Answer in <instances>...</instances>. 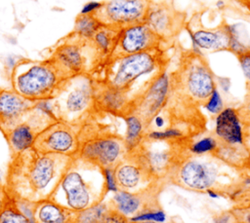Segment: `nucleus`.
<instances>
[{
  "label": "nucleus",
  "mask_w": 250,
  "mask_h": 223,
  "mask_svg": "<svg viewBox=\"0 0 250 223\" xmlns=\"http://www.w3.org/2000/svg\"><path fill=\"white\" fill-rule=\"evenodd\" d=\"M103 4H104V1L103 2L90 1L86 4H84V6L82 7V9L80 11V15H94L102 8Z\"/></svg>",
  "instance_id": "obj_38"
},
{
  "label": "nucleus",
  "mask_w": 250,
  "mask_h": 223,
  "mask_svg": "<svg viewBox=\"0 0 250 223\" xmlns=\"http://www.w3.org/2000/svg\"><path fill=\"white\" fill-rule=\"evenodd\" d=\"M165 41L154 33L146 23H140L121 29L109 59L126 56L161 48ZM105 59V58H104Z\"/></svg>",
  "instance_id": "obj_12"
},
{
  "label": "nucleus",
  "mask_w": 250,
  "mask_h": 223,
  "mask_svg": "<svg viewBox=\"0 0 250 223\" xmlns=\"http://www.w3.org/2000/svg\"><path fill=\"white\" fill-rule=\"evenodd\" d=\"M170 90V76L164 68L158 70L143 89L131 97V114L140 118L146 132L152 119L167 106Z\"/></svg>",
  "instance_id": "obj_8"
},
{
  "label": "nucleus",
  "mask_w": 250,
  "mask_h": 223,
  "mask_svg": "<svg viewBox=\"0 0 250 223\" xmlns=\"http://www.w3.org/2000/svg\"><path fill=\"white\" fill-rule=\"evenodd\" d=\"M171 92H176L186 103L203 106L216 89L215 76L205 58L195 52L181 59L178 69L170 76Z\"/></svg>",
  "instance_id": "obj_4"
},
{
  "label": "nucleus",
  "mask_w": 250,
  "mask_h": 223,
  "mask_svg": "<svg viewBox=\"0 0 250 223\" xmlns=\"http://www.w3.org/2000/svg\"><path fill=\"white\" fill-rule=\"evenodd\" d=\"M203 106L208 112L215 115L219 114L224 109L223 100L217 88L213 91V93H211V95L209 96V98L207 99V101L204 103Z\"/></svg>",
  "instance_id": "obj_31"
},
{
  "label": "nucleus",
  "mask_w": 250,
  "mask_h": 223,
  "mask_svg": "<svg viewBox=\"0 0 250 223\" xmlns=\"http://www.w3.org/2000/svg\"><path fill=\"white\" fill-rule=\"evenodd\" d=\"M106 194L103 168L76 156L71 158L50 198L77 213L104 201Z\"/></svg>",
  "instance_id": "obj_2"
},
{
  "label": "nucleus",
  "mask_w": 250,
  "mask_h": 223,
  "mask_svg": "<svg viewBox=\"0 0 250 223\" xmlns=\"http://www.w3.org/2000/svg\"><path fill=\"white\" fill-rule=\"evenodd\" d=\"M153 0H107L94 14L104 25L123 29L145 23Z\"/></svg>",
  "instance_id": "obj_11"
},
{
  "label": "nucleus",
  "mask_w": 250,
  "mask_h": 223,
  "mask_svg": "<svg viewBox=\"0 0 250 223\" xmlns=\"http://www.w3.org/2000/svg\"><path fill=\"white\" fill-rule=\"evenodd\" d=\"M235 1L238 2L241 6H243L250 12V0H235Z\"/></svg>",
  "instance_id": "obj_42"
},
{
  "label": "nucleus",
  "mask_w": 250,
  "mask_h": 223,
  "mask_svg": "<svg viewBox=\"0 0 250 223\" xmlns=\"http://www.w3.org/2000/svg\"><path fill=\"white\" fill-rule=\"evenodd\" d=\"M110 207L109 203L101 201L76 213L75 223H98Z\"/></svg>",
  "instance_id": "obj_26"
},
{
  "label": "nucleus",
  "mask_w": 250,
  "mask_h": 223,
  "mask_svg": "<svg viewBox=\"0 0 250 223\" xmlns=\"http://www.w3.org/2000/svg\"><path fill=\"white\" fill-rule=\"evenodd\" d=\"M9 198H10V195L7 192L6 188H0V211L4 207L5 204L9 200Z\"/></svg>",
  "instance_id": "obj_40"
},
{
  "label": "nucleus",
  "mask_w": 250,
  "mask_h": 223,
  "mask_svg": "<svg viewBox=\"0 0 250 223\" xmlns=\"http://www.w3.org/2000/svg\"><path fill=\"white\" fill-rule=\"evenodd\" d=\"M186 28L190 35L193 45L199 51L208 53L230 51L231 39L235 34V31L232 26L228 24L225 20L216 27L194 29L186 25Z\"/></svg>",
  "instance_id": "obj_17"
},
{
  "label": "nucleus",
  "mask_w": 250,
  "mask_h": 223,
  "mask_svg": "<svg viewBox=\"0 0 250 223\" xmlns=\"http://www.w3.org/2000/svg\"><path fill=\"white\" fill-rule=\"evenodd\" d=\"M39 131L27 121L23 120L7 130L6 135L8 144L14 156L24 153L33 148Z\"/></svg>",
  "instance_id": "obj_22"
},
{
  "label": "nucleus",
  "mask_w": 250,
  "mask_h": 223,
  "mask_svg": "<svg viewBox=\"0 0 250 223\" xmlns=\"http://www.w3.org/2000/svg\"><path fill=\"white\" fill-rule=\"evenodd\" d=\"M63 80L51 59H21L11 72L12 89L33 102L53 97Z\"/></svg>",
  "instance_id": "obj_5"
},
{
  "label": "nucleus",
  "mask_w": 250,
  "mask_h": 223,
  "mask_svg": "<svg viewBox=\"0 0 250 223\" xmlns=\"http://www.w3.org/2000/svg\"><path fill=\"white\" fill-rule=\"evenodd\" d=\"M137 223H155L153 221H142V222H137Z\"/></svg>",
  "instance_id": "obj_43"
},
{
  "label": "nucleus",
  "mask_w": 250,
  "mask_h": 223,
  "mask_svg": "<svg viewBox=\"0 0 250 223\" xmlns=\"http://www.w3.org/2000/svg\"><path fill=\"white\" fill-rule=\"evenodd\" d=\"M215 137L220 144L243 146V130L237 109L224 108L217 114L215 121Z\"/></svg>",
  "instance_id": "obj_20"
},
{
  "label": "nucleus",
  "mask_w": 250,
  "mask_h": 223,
  "mask_svg": "<svg viewBox=\"0 0 250 223\" xmlns=\"http://www.w3.org/2000/svg\"><path fill=\"white\" fill-rule=\"evenodd\" d=\"M113 171L118 190L140 192L159 182L131 152H128L127 156L113 167Z\"/></svg>",
  "instance_id": "obj_15"
},
{
  "label": "nucleus",
  "mask_w": 250,
  "mask_h": 223,
  "mask_svg": "<svg viewBox=\"0 0 250 223\" xmlns=\"http://www.w3.org/2000/svg\"><path fill=\"white\" fill-rule=\"evenodd\" d=\"M246 95L243 103L237 108V112L242 124L250 122V83L246 84Z\"/></svg>",
  "instance_id": "obj_34"
},
{
  "label": "nucleus",
  "mask_w": 250,
  "mask_h": 223,
  "mask_svg": "<svg viewBox=\"0 0 250 223\" xmlns=\"http://www.w3.org/2000/svg\"><path fill=\"white\" fill-rule=\"evenodd\" d=\"M29 223H37V222L34 220V218H31L29 219Z\"/></svg>",
  "instance_id": "obj_44"
},
{
  "label": "nucleus",
  "mask_w": 250,
  "mask_h": 223,
  "mask_svg": "<svg viewBox=\"0 0 250 223\" xmlns=\"http://www.w3.org/2000/svg\"><path fill=\"white\" fill-rule=\"evenodd\" d=\"M166 61L165 53L161 48L118 58H105V77L102 82L129 93L131 87L140 77L155 69H164Z\"/></svg>",
  "instance_id": "obj_7"
},
{
  "label": "nucleus",
  "mask_w": 250,
  "mask_h": 223,
  "mask_svg": "<svg viewBox=\"0 0 250 223\" xmlns=\"http://www.w3.org/2000/svg\"><path fill=\"white\" fill-rule=\"evenodd\" d=\"M146 137L153 140H169V139H181L185 138L184 131L176 127H169L163 130H153L146 132Z\"/></svg>",
  "instance_id": "obj_28"
},
{
  "label": "nucleus",
  "mask_w": 250,
  "mask_h": 223,
  "mask_svg": "<svg viewBox=\"0 0 250 223\" xmlns=\"http://www.w3.org/2000/svg\"><path fill=\"white\" fill-rule=\"evenodd\" d=\"M230 167L213 153L195 155L186 153L182 160L176 165L169 179L176 185L195 191L206 192L214 190L219 195L226 193V189L220 182V178H227V171Z\"/></svg>",
  "instance_id": "obj_3"
},
{
  "label": "nucleus",
  "mask_w": 250,
  "mask_h": 223,
  "mask_svg": "<svg viewBox=\"0 0 250 223\" xmlns=\"http://www.w3.org/2000/svg\"><path fill=\"white\" fill-rule=\"evenodd\" d=\"M243 74L246 78V84L250 83V49H246L236 56Z\"/></svg>",
  "instance_id": "obj_37"
},
{
  "label": "nucleus",
  "mask_w": 250,
  "mask_h": 223,
  "mask_svg": "<svg viewBox=\"0 0 250 223\" xmlns=\"http://www.w3.org/2000/svg\"><path fill=\"white\" fill-rule=\"evenodd\" d=\"M7 183V175L5 171L0 167V188H6Z\"/></svg>",
  "instance_id": "obj_41"
},
{
  "label": "nucleus",
  "mask_w": 250,
  "mask_h": 223,
  "mask_svg": "<svg viewBox=\"0 0 250 223\" xmlns=\"http://www.w3.org/2000/svg\"><path fill=\"white\" fill-rule=\"evenodd\" d=\"M33 101L12 90H0V130L5 133L23 121Z\"/></svg>",
  "instance_id": "obj_19"
},
{
  "label": "nucleus",
  "mask_w": 250,
  "mask_h": 223,
  "mask_svg": "<svg viewBox=\"0 0 250 223\" xmlns=\"http://www.w3.org/2000/svg\"><path fill=\"white\" fill-rule=\"evenodd\" d=\"M98 223H134L131 222L128 217L115 210L112 207H109L107 211L103 215Z\"/></svg>",
  "instance_id": "obj_33"
},
{
  "label": "nucleus",
  "mask_w": 250,
  "mask_h": 223,
  "mask_svg": "<svg viewBox=\"0 0 250 223\" xmlns=\"http://www.w3.org/2000/svg\"><path fill=\"white\" fill-rule=\"evenodd\" d=\"M129 219L131 222H134V223L142 222V221H153L155 223H164L166 222V214L163 210L156 209V210H151V211L135 215Z\"/></svg>",
  "instance_id": "obj_30"
},
{
  "label": "nucleus",
  "mask_w": 250,
  "mask_h": 223,
  "mask_svg": "<svg viewBox=\"0 0 250 223\" xmlns=\"http://www.w3.org/2000/svg\"><path fill=\"white\" fill-rule=\"evenodd\" d=\"M128 154L124 138L109 132L80 137L78 157L102 168H113Z\"/></svg>",
  "instance_id": "obj_9"
},
{
  "label": "nucleus",
  "mask_w": 250,
  "mask_h": 223,
  "mask_svg": "<svg viewBox=\"0 0 250 223\" xmlns=\"http://www.w3.org/2000/svg\"><path fill=\"white\" fill-rule=\"evenodd\" d=\"M230 212L236 223H250V204L243 206L235 205L230 209Z\"/></svg>",
  "instance_id": "obj_35"
},
{
  "label": "nucleus",
  "mask_w": 250,
  "mask_h": 223,
  "mask_svg": "<svg viewBox=\"0 0 250 223\" xmlns=\"http://www.w3.org/2000/svg\"><path fill=\"white\" fill-rule=\"evenodd\" d=\"M79 130L78 126L56 121L38 133L33 148L40 153L76 157L80 147Z\"/></svg>",
  "instance_id": "obj_10"
},
{
  "label": "nucleus",
  "mask_w": 250,
  "mask_h": 223,
  "mask_svg": "<svg viewBox=\"0 0 250 223\" xmlns=\"http://www.w3.org/2000/svg\"><path fill=\"white\" fill-rule=\"evenodd\" d=\"M103 174H104V186H105L106 193L117 192L118 187L116 184L113 168H110V167L103 168Z\"/></svg>",
  "instance_id": "obj_36"
},
{
  "label": "nucleus",
  "mask_w": 250,
  "mask_h": 223,
  "mask_svg": "<svg viewBox=\"0 0 250 223\" xmlns=\"http://www.w3.org/2000/svg\"><path fill=\"white\" fill-rule=\"evenodd\" d=\"M13 201L17 208L28 219H31L34 217V209H35V204H36L35 202H32L27 199H23V198H13Z\"/></svg>",
  "instance_id": "obj_32"
},
{
  "label": "nucleus",
  "mask_w": 250,
  "mask_h": 223,
  "mask_svg": "<svg viewBox=\"0 0 250 223\" xmlns=\"http://www.w3.org/2000/svg\"><path fill=\"white\" fill-rule=\"evenodd\" d=\"M218 146V141L214 136H205L188 145V152L195 155L213 153Z\"/></svg>",
  "instance_id": "obj_29"
},
{
  "label": "nucleus",
  "mask_w": 250,
  "mask_h": 223,
  "mask_svg": "<svg viewBox=\"0 0 250 223\" xmlns=\"http://www.w3.org/2000/svg\"><path fill=\"white\" fill-rule=\"evenodd\" d=\"M243 130V144L248 153L250 154V122L242 124Z\"/></svg>",
  "instance_id": "obj_39"
},
{
  "label": "nucleus",
  "mask_w": 250,
  "mask_h": 223,
  "mask_svg": "<svg viewBox=\"0 0 250 223\" xmlns=\"http://www.w3.org/2000/svg\"><path fill=\"white\" fill-rule=\"evenodd\" d=\"M145 23L167 42L185 27V14L167 1H152Z\"/></svg>",
  "instance_id": "obj_13"
},
{
  "label": "nucleus",
  "mask_w": 250,
  "mask_h": 223,
  "mask_svg": "<svg viewBox=\"0 0 250 223\" xmlns=\"http://www.w3.org/2000/svg\"><path fill=\"white\" fill-rule=\"evenodd\" d=\"M158 184L159 182L140 192L118 190L113 193L109 205L128 218L144 212L160 209L157 199Z\"/></svg>",
  "instance_id": "obj_14"
},
{
  "label": "nucleus",
  "mask_w": 250,
  "mask_h": 223,
  "mask_svg": "<svg viewBox=\"0 0 250 223\" xmlns=\"http://www.w3.org/2000/svg\"><path fill=\"white\" fill-rule=\"evenodd\" d=\"M103 25L95 15H80L76 18L73 34L78 39L90 41L96 31Z\"/></svg>",
  "instance_id": "obj_25"
},
{
  "label": "nucleus",
  "mask_w": 250,
  "mask_h": 223,
  "mask_svg": "<svg viewBox=\"0 0 250 223\" xmlns=\"http://www.w3.org/2000/svg\"><path fill=\"white\" fill-rule=\"evenodd\" d=\"M121 29L103 24L94 34L90 43L95 52L99 54L103 59L106 58L112 52L119 37Z\"/></svg>",
  "instance_id": "obj_23"
},
{
  "label": "nucleus",
  "mask_w": 250,
  "mask_h": 223,
  "mask_svg": "<svg viewBox=\"0 0 250 223\" xmlns=\"http://www.w3.org/2000/svg\"><path fill=\"white\" fill-rule=\"evenodd\" d=\"M165 223V222H164ZM167 223H177V222H174V221H170V222H167Z\"/></svg>",
  "instance_id": "obj_45"
},
{
  "label": "nucleus",
  "mask_w": 250,
  "mask_h": 223,
  "mask_svg": "<svg viewBox=\"0 0 250 223\" xmlns=\"http://www.w3.org/2000/svg\"><path fill=\"white\" fill-rule=\"evenodd\" d=\"M53 98L59 120L79 126L95 109V81L86 73L66 78Z\"/></svg>",
  "instance_id": "obj_6"
},
{
  "label": "nucleus",
  "mask_w": 250,
  "mask_h": 223,
  "mask_svg": "<svg viewBox=\"0 0 250 223\" xmlns=\"http://www.w3.org/2000/svg\"><path fill=\"white\" fill-rule=\"evenodd\" d=\"M90 41L75 40L61 44L54 52L51 60L63 79L86 73L87 56L85 49Z\"/></svg>",
  "instance_id": "obj_16"
},
{
  "label": "nucleus",
  "mask_w": 250,
  "mask_h": 223,
  "mask_svg": "<svg viewBox=\"0 0 250 223\" xmlns=\"http://www.w3.org/2000/svg\"><path fill=\"white\" fill-rule=\"evenodd\" d=\"M0 223H29V219L17 208L13 198L10 196L0 211Z\"/></svg>",
  "instance_id": "obj_27"
},
{
  "label": "nucleus",
  "mask_w": 250,
  "mask_h": 223,
  "mask_svg": "<svg viewBox=\"0 0 250 223\" xmlns=\"http://www.w3.org/2000/svg\"><path fill=\"white\" fill-rule=\"evenodd\" d=\"M130 105L131 97L128 93L105 82L95 81V109L124 118L131 114Z\"/></svg>",
  "instance_id": "obj_18"
},
{
  "label": "nucleus",
  "mask_w": 250,
  "mask_h": 223,
  "mask_svg": "<svg viewBox=\"0 0 250 223\" xmlns=\"http://www.w3.org/2000/svg\"><path fill=\"white\" fill-rule=\"evenodd\" d=\"M33 218L37 223H75L76 213L48 198L36 202Z\"/></svg>",
  "instance_id": "obj_21"
},
{
  "label": "nucleus",
  "mask_w": 250,
  "mask_h": 223,
  "mask_svg": "<svg viewBox=\"0 0 250 223\" xmlns=\"http://www.w3.org/2000/svg\"><path fill=\"white\" fill-rule=\"evenodd\" d=\"M123 119L126 123V133L123 138L127 151L130 152L142 142L146 134V129L140 118L134 114L128 115Z\"/></svg>",
  "instance_id": "obj_24"
},
{
  "label": "nucleus",
  "mask_w": 250,
  "mask_h": 223,
  "mask_svg": "<svg viewBox=\"0 0 250 223\" xmlns=\"http://www.w3.org/2000/svg\"><path fill=\"white\" fill-rule=\"evenodd\" d=\"M70 160L31 148L15 156L7 175L6 190L13 198H23L35 203L48 199Z\"/></svg>",
  "instance_id": "obj_1"
}]
</instances>
